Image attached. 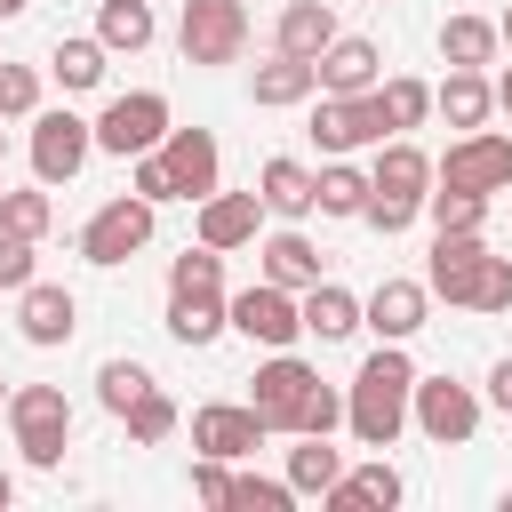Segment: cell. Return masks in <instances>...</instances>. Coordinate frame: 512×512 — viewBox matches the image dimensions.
<instances>
[{"mask_svg":"<svg viewBox=\"0 0 512 512\" xmlns=\"http://www.w3.org/2000/svg\"><path fill=\"white\" fill-rule=\"evenodd\" d=\"M496 48H504V40H496L488 16H448V24H440V64H472V72H488Z\"/></svg>","mask_w":512,"mask_h":512,"instance_id":"obj_29","label":"cell"},{"mask_svg":"<svg viewBox=\"0 0 512 512\" xmlns=\"http://www.w3.org/2000/svg\"><path fill=\"white\" fill-rule=\"evenodd\" d=\"M128 192H136V200H152V208H160V200H176L168 160H160V152H136V160H128Z\"/></svg>","mask_w":512,"mask_h":512,"instance_id":"obj_43","label":"cell"},{"mask_svg":"<svg viewBox=\"0 0 512 512\" xmlns=\"http://www.w3.org/2000/svg\"><path fill=\"white\" fill-rule=\"evenodd\" d=\"M336 424H344V392L312 376V392H304V408H296V432H336Z\"/></svg>","mask_w":512,"mask_h":512,"instance_id":"obj_42","label":"cell"},{"mask_svg":"<svg viewBox=\"0 0 512 512\" xmlns=\"http://www.w3.org/2000/svg\"><path fill=\"white\" fill-rule=\"evenodd\" d=\"M424 192H432V160L408 136H384L376 160H368V208H360V224L392 240V232H408L424 216Z\"/></svg>","mask_w":512,"mask_h":512,"instance_id":"obj_2","label":"cell"},{"mask_svg":"<svg viewBox=\"0 0 512 512\" xmlns=\"http://www.w3.org/2000/svg\"><path fill=\"white\" fill-rule=\"evenodd\" d=\"M96 152V128L80 112H32V176L40 184H72Z\"/></svg>","mask_w":512,"mask_h":512,"instance_id":"obj_11","label":"cell"},{"mask_svg":"<svg viewBox=\"0 0 512 512\" xmlns=\"http://www.w3.org/2000/svg\"><path fill=\"white\" fill-rule=\"evenodd\" d=\"M152 216H160V208H152V200H136V192L104 200V208L80 224V256H88V264H104V272H112V264H128L136 248H152Z\"/></svg>","mask_w":512,"mask_h":512,"instance_id":"obj_7","label":"cell"},{"mask_svg":"<svg viewBox=\"0 0 512 512\" xmlns=\"http://www.w3.org/2000/svg\"><path fill=\"white\" fill-rule=\"evenodd\" d=\"M312 72H320V96H360V88H376V80H384V56H376V40L336 32V40L312 56Z\"/></svg>","mask_w":512,"mask_h":512,"instance_id":"obj_17","label":"cell"},{"mask_svg":"<svg viewBox=\"0 0 512 512\" xmlns=\"http://www.w3.org/2000/svg\"><path fill=\"white\" fill-rule=\"evenodd\" d=\"M224 488H232V472H224L216 456H200V464H192V496H200V504H224Z\"/></svg>","mask_w":512,"mask_h":512,"instance_id":"obj_45","label":"cell"},{"mask_svg":"<svg viewBox=\"0 0 512 512\" xmlns=\"http://www.w3.org/2000/svg\"><path fill=\"white\" fill-rule=\"evenodd\" d=\"M248 96L264 112H288V104H312L320 96V72H312V56H280L272 48V64H256V80H248Z\"/></svg>","mask_w":512,"mask_h":512,"instance_id":"obj_21","label":"cell"},{"mask_svg":"<svg viewBox=\"0 0 512 512\" xmlns=\"http://www.w3.org/2000/svg\"><path fill=\"white\" fill-rule=\"evenodd\" d=\"M152 0H104L96 8V40L112 48V56H136V48H152Z\"/></svg>","mask_w":512,"mask_h":512,"instance_id":"obj_28","label":"cell"},{"mask_svg":"<svg viewBox=\"0 0 512 512\" xmlns=\"http://www.w3.org/2000/svg\"><path fill=\"white\" fill-rule=\"evenodd\" d=\"M40 112V72L32 64H0V120H32Z\"/></svg>","mask_w":512,"mask_h":512,"instance_id":"obj_41","label":"cell"},{"mask_svg":"<svg viewBox=\"0 0 512 512\" xmlns=\"http://www.w3.org/2000/svg\"><path fill=\"white\" fill-rule=\"evenodd\" d=\"M72 328H80V296L72 288H56V280H24L16 288V336L24 344L56 352V344H72Z\"/></svg>","mask_w":512,"mask_h":512,"instance_id":"obj_16","label":"cell"},{"mask_svg":"<svg viewBox=\"0 0 512 512\" xmlns=\"http://www.w3.org/2000/svg\"><path fill=\"white\" fill-rule=\"evenodd\" d=\"M224 320L248 336V344H264V352H288L296 336H304V312H296V288H272V280H256V288H240V296H224Z\"/></svg>","mask_w":512,"mask_h":512,"instance_id":"obj_9","label":"cell"},{"mask_svg":"<svg viewBox=\"0 0 512 512\" xmlns=\"http://www.w3.org/2000/svg\"><path fill=\"white\" fill-rule=\"evenodd\" d=\"M328 40H336V8L328 0H288L280 24H272V48L280 56H320Z\"/></svg>","mask_w":512,"mask_h":512,"instance_id":"obj_24","label":"cell"},{"mask_svg":"<svg viewBox=\"0 0 512 512\" xmlns=\"http://www.w3.org/2000/svg\"><path fill=\"white\" fill-rule=\"evenodd\" d=\"M336 472H344V448H336L328 432H296V448H288V488H296V496H320V488H336Z\"/></svg>","mask_w":512,"mask_h":512,"instance_id":"obj_27","label":"cell"},{"mask_svg":"<svg viewBox=\"0 0 512 512\" xmlns=\"http://www.w3.org/2000/svg\"><path fill=\"white\" fill-rule=\"evenodd\" d=\"M432 184H456V192H504L512 184V136H496V128H464L456 144H448V160H432Z\"/></svg>","mask_w":512,"mask_h":512,"instance_id":"obj_8","label":"cell"},{"mask_svg":"<svg viewBox=\"0 0 512 512\" xmlns=\"http://www.w3.org/2000/svg\"><path fill=\"white\" fill-rule=\"evenodd\" d=\"M168 296H224V248H184L168 264Z\"/></svg>","mask_w":512,"mask_h":512,"instance_id":"obj_35","label":"cell"},{"mask_svg":"<svg viewBox=\"0 0 512 512\" xmlns=\"http://www.w3.org/2000/svg\"><path fill=\"white\" fill-rule=\"evenodd\" d=\"M496 40H504V48H512V8H504V16H496Z\"/></svg>","mask_w":512,"mask_h":512,"instance_id":"obj_49","label":"cell"},{"mask_svg":"<svg viewBox=\"0 0 512 512\" xmlns=\"http://www.w3.org/2000/svg\"><path fill=\"white\" fill-rule=\"evenodd\" d=\"M408 424L424 440H440V448H464L480 432V392L456 384V376H416L408 384Z\"/></svg>","mask_w":512,"mask_h":512,"instance_id":"obj_5","label":"cell"},{"mask_svg":"<svg viewBox=\"0 0 512 512\" xmlns=\"http://www.w3.org/2000/svg\"><path fill=\"white\" fill-rule=\"evenodd\" d=\"M0 408H8V376H0Z\"/></svg>","mask_w":512,"mask_h":512,"instance_id":"obj_51","label":"cell"},{"mask_svg":"<svg viewBox=\"0 0 512 512\" xmlns=\"http://www.w3.org/2000/svg\"><path fill=\"white\" fill-rule=\"evenodd\" d=\"M152 152L168 160V184H176V200H208V192L224 184V152H216V136H208V128H168Z\"/></svg>","mask_w":512,"mask_h":512,"instance_id":"obj_14","label":"cell"},{"mask_svg":"<svg viewBox=\"0 0 512 512\" xmlns=\"http://www.w3.org/2000/svg\"><path fill=\"white\" fill-rule=\"evenodd\" d=\"M32 248H40V240L0 232V288H24V280H32Z\"/></svg>","mask_w":512,"mask_h":512,"instance_id":"obj_44","label":"cell"},{"mask_svg":"<svg viewBox=\"0 0 512 512\" xmlns=\"http://www.w3.org/2000/svg\"><path fill=\"white\" fill-rule=\"evenodd\" d=\"M424 312H432V288L424 280H376L368 296H360V328H376V344H408L416 328H424Z\"/></svg>","mask_w":512,"mask_h":512,"instance_id":"obj_15","label":"cell"},{"mask_svg":"<svg viewBox=\"0 0 512 512\" xmlns=\"http://www.w3.org/2000/svg\"><path fill=\"white\" fill-rule=\"evenodd\" d=\"M312 360H296V344L288 352H272L256 376H248V408L264 416V432H296V408H304V392H312Z\"/></svg>","mask_w":512,"mask_h":512,"instance_id":"obj_12","label":"cell"},{"mask_svg":"<svg viewBox=\"0 0 512 512\" xmlns=\"http://www.w3.org/2000/svg\"><path fill=\"white\" fill-rule=\"evenodd\" d=\"M88 128H96V152L136 160V152H152V144H160L176 120H168V96H160V88H128V96H112V104H104Z\"/></svg>","mask_w":512,"mask_h":512,"instance_id":"obj_4","label":"cell"},{"mask_svg":"<svg viewBox=\"0 0 512 512\" xmlns=\"http://www.w3.org/2000/svg\"><path fill=\"white\" fill-rule=\"evenodd\" d=\"M8 504H16V472L0 464V512H8Z\"/></svg>","mask_w":512,"mask_h":512,"instance_id":"obj_48","label":"cell"},{"mask_svg":"<svg viewBox=\"0 0 512 512\" xmlns=\"http://www.w3.org/2000/svg\"><path fill=\"white\" fill-rule=\"evenodd\" d=\"M480 256H488V240H480V232H432V264H424V288H432V296H448V304H472Z\"/></svg>","mask_w":512,"mask_h":512,"instance_id":"obj_18","label":"cell"},{"mask_svg":"<svg viewBox=\"0 0 512 512\" xmlns=\"http://www.w3.org/2000/svg\"><path fill=\"white\" fill-rule=\"evenodd\" d=\"M224 504H232V512H288V504H296V488H288V480H256V472H232Z\"/></svg>","mask_w":512,"mask_h":512,"instance_id":"obj_39","label":"cell"},{"mask_svg":"<svg viewBox=\"0 0 512 512\" xmlns=\"http://www.w3.org/2000/svg\"><path fill=\"white\" fill-rule=\"evenodd\" d=\"M48 224H56V200H48V184H40V192H0V232L48 240Z\"/></svg>","mask_w":512,"mask_h":512,"instance_id":"obj_37","label":"cell"},{"mask_svg":"<svg viewBox=\"0 0 512 512\" xmlns=\"http://www.w3.org/2000/svg\"><path fill=\"white\" fill-rule=\"evenodd\" d=\"M8 432H16V448H24V464L32 472H56L64 464V448H72V400L56 392V384H8Z\"/></svg>","mask_w":512,"mask_h":512,"instance_id":"obj_3","label":"cell"},{"mask_svg":"<svg viewBox=\"0 0 512 512\" xmlns=\"http://www.w3.org/2000/svg\"><path fill=\"white\" fill-rule=\"evenodd\" d=\"M296 312H304V336H320V344L360 336V296H352V288H336V280H312V288L296 296Z\"/></svg>","mask_w":512,"mask_h":512,"instance_id":"obj_23","label":"cell"},{"mask_svg":"<svg viewBox=\"0 0 512 512\" xmlns=\"http://www.w3.org/2000/svg\"><path fill=\"white\" fill-rule=\"evenodd\" d=\"M376 104H384V120H392V136H408V128H424V120H432V80H408V72H384V80H376Z\"/></svg>","mask_w":512,"mask_h":512,"instance_id":"obj_32","label":"cell"},{"mask_svg":"<svg viewBox=\"0 0 512 512\" xmlns=\"http://www.w3.org/2000/svg\"><path fill=\"white\" fill-rule=\"evenodd\" d=\"M424 216H432V232H480V224H488V192L440 184V192H424Z\"/></svg>","mask_w":512,"mask_h":512,"instance_id":"obj_34","label":"cell"},{"mask_svg":"<svg viewBox=\"0 0 512 512\" xmlns=\"http://www.w3.org/2000/svg\"><path fill=\"white\" fill-rule=\"evenodd\" d=\"M104 40H56V56H48V72H56V88L64 96H88V88H104Z\"/></svg>","mask_w":512,"mask_h":512,"instance_id":"obj_31","label":"cell"},{"mask_svg":"<svg viewBox=\"0 0 512 512\" xmlns=\"http://www.w3.org/2000/svg\"><path fill=\"white\" fill-rule=\"evenodd\" d=\"M272 432H264V416L248 408V400H208V408H192V448L200 456H216V464H240V456H256Z\"/></svg>","mask_w":512,"mask_h":512,"instance_id":"obj_13","label":"cell"},{"mask_svg":"<svg viewBox=\"0 0 512 512\" xmlns=\"http://www.w3.org/2000/svg\"><path fill=\"white\" fill-rule=\"evenodd\" d=\"M24 8H32V0H0V16H24Z\"/></svg>","mask_w":512,"mask_h":512,"instance_id":"obj_50","label":"cell"},{"mask_svg":"<svg viewBox=\"0 0 512 512\" xmlns=\"http://www.w3.org/2000/svg\"><path fill=\"white\" fill-rule=\"evenodd\" d=\"M408 384H416L408 344H376V352L360 360V376H352V392H344V424H352L360 448H392V440L408 432Z\"/></svg>","mask_w":512,"mask_h":512,"instance_id":"obj_1","label":"cell"},{"mask_svg":"<svg viewBox=\"0 0 512 512\" xmlns=\"http://www.w3.org/2000/svg\"><path fill=\"white\" fill-rule=\"evenodd\" d=\"M144 392H152V368H144V360H104V368H96V400H104V416H128Z\"/></svg>","mask_w":512,"mask_h":512,"instance_id":"obj_36","label":"cell"},{"mask_svg":"<svg viewBox=\"0 0 512 512\" xmlns=\"http://www.w3.org/2000/svg\"><path fill=\"white\" fill-rule=\"evenodd\" d=\"M192 208H200V248H224V256L248 248L256 224H264V200H256V192H224V184H216L208 200H192Z\"/></svg>","mask_w":512,"mask_h":512,"instance_id":"obj_20","label":"cell"},{"mask_svg":"<svg viewBox=\"0 0 512 512\" xmlns=\"http://www.w3.org/2000/svg\"><path fill=\"white\" fill-rule=\"evenodd\" d=\"M256 256H264V280H272V288H296V296H304V288L320 280V248H312L296 224H288V232H272Z\"/></svg>","mask_w":512,"mask_h":512,"instance_id":"obj_26","label":"cell"},{"mask_svg":"<svg viewBox=\"0 0 512 512\" xmlns=\"http://www.w3.org/2000/svg\"><path fill=\"white\" fill-rule=\"evenodd\" d=\"M464 312H512V256H480V280H472Z\"/></svg>","mask_w":512,"mask_h":512,"instance_id":"obj_40","label":"cell"},{"mask_svg":"<svg viewBox=\"0 0 512 512\" xmlns=\"http://www.w3.org/2000/svg\"><path fill=\"white\" fill-rule=\"evenodd\" d=\"M256 200H264V216L304 224V216H312V168H304V160H288V152H272V160L256 168Z\"/></svg>","mask_w":512,"mask_h":512,"instance_id":"obj_22","label":"cell"},{"mask_svg":"<svg viewBox=\"0 0 512 512\" xmlns=\"http://www.w3.org/2000/svg\"><path fill=\"white\" fill-rule=\"evenodd\" d=\"M392 136V120H384V104H376V88H360V96H320L312 104V144L336 160V152H360V144H384Z\"/></svg>","mask_w":512,"mask_h":512,"instance_id":"obj_10","label":"cell"},{"mask_svg":"<svg viewBox=\"0 0 512 512\" xmlns=\"http://www.w3.org/2000/svg\"><path fill=\"white\" fill-rule=\"evenodd\" d=\"M432 112H440L448 128H480V120L496 112V96H488V72H472V64H448V80L432 88Z\"/></svg>","mask_w":512,"mask_h":512,"instance_id":"obj_25","label":"cell"},{"mask_svg":"<svg viewBox=\"0 0 512 512\" xmlns=\"http://www.w3.org/2000/svg\"><path fill=\"white\" fill-rule=\"evenodd\" d=\"M488 96H496V112H504V120H512V64H504V72H496V80H488Z\"/></svg>","mask_w":512,"mask_h":512,"instance_id":"obj_47","label":"cell"},{"mask_svg":"<svg viewBox=\"0 0 512 512\" xmlns=\"http://www.w3.org/2000/svg\"><path fill=\"white\" fill-rule=\"evenodd\" d=\"M176 48H184V64H240V48H248V8L240 0H184V16H176Z\"/></svg>","mask_w":512,"mask_h":512,"instance_id":"obj_6","label":"cell"},{"mask_svg":"<svg viewBox=\"0 0 512 512\" xmlns=\"http://www.w3.org/2000/svg\"><path fill=\"white\" fill-rule=\"evenodd\" d=\"M400 496H408V480H400L384 456L344 464V472H336V488H320V504H328V512H392Z\"/></svg>","mask_w":512,"mask_h":512,"instance_id":"obj_19","label":"cell"},{"mask_svg":"<svg viewBox=\"0 0 512 512\" xmlns=\"http://www.w3.org/2000/svg\"><path fill=\"white\" fill-rule=\"evenodd\" d=\"M312 208H320V216H360V208H368V168H352V160L336 152V160L312 176Z\"/></svg>","mask_w":512,"mask_h":512,"instance_id":"obj_30","label":"cell"},{"mask_svg":"<svg viewBox=\"0 0 512 512\" xmlns=\"http://www.w3.org/2000/svg\"><path fill=\"white\" fill-rule=\"evenodd\" d=\"M0 152H8V136H0Z\"/></svg>","mask_w":512,"mask_h":512,"instance_id":"obj_52","label":"cell"},{"mask_svg":"<svg viewBox=\"0 0 512 512\" xmlns=\"http://www.w3.org/2000/svg\"><path fill=\"white\" fill-rule=\"evenodd\" d=\"M120 424H128V440H136V448H160V440L176 432V400H168V392L152 384V392H144V400H136V408L120 416Z\"/></svg>","mask_w":512,"mask_h":512,"instance_id":"obj_38","label":"cell"},{"mask_svg":"<svg viewBox=\"0 0 512 512\" xmlns=\"http://www.w3.org/2000/svg\"><path fill=\"white\" fill-rule=\"evenodd\" d=\"M376 8H384V0H376Z\"/></svg>","mask_w":512,"mask_h":512,"instance_id":"obj_53","label":"cell"},{"mask_svg":"<svg viewBox=\"0 0 512 512\" xmlns=\"http://www.w3.org/2000/svg\"><path fill=\"white\" fill-rule=\"evenodd\" d=\"M480 408H496V416H512V352H504V360L488 368V400H480Z\"/></svg>","mask_w":512,"mask_h":512,"instance_id":"obj_46","label":"cell"},{"mask_svg":"<svg viewBox=\"0 0 512 512\" xmlns=\"http://www.w3.org/2000/svg\"><path fill=\"white\" fill-rule=\"evenodd\" d=\"M224 328H232V320H224V296H168V336H176V344L200 352V344H216Z\"/></svg>","mask_w":512,"mask_h":512,"instance_id":"obj_33","label":"cell"}]
</instances>
